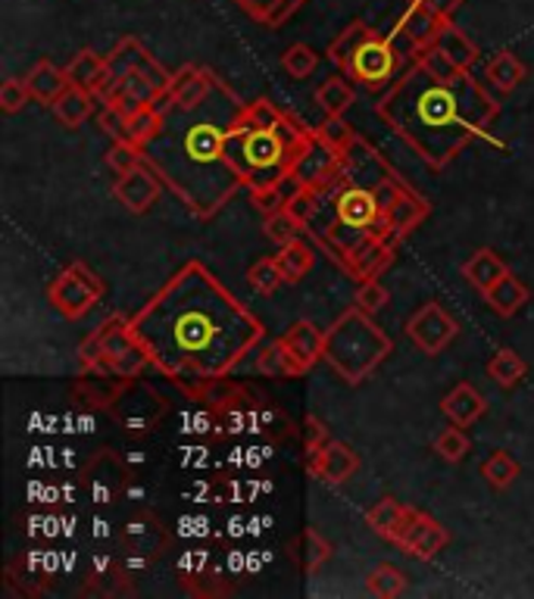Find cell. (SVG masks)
<instances>
[{
    "instance_id": "8992f818",
    "label": "cell",
    "mask_w": 534,
    "mask_h": 599,
    "mask_svg": "<svg viewBox=\"0 0 534 599\" xmlns=\"http://www.w3.org/2000/svg\"><path fill=\"white\" fill-rule=\"evenodd\" d=\"M103 297V281L85 263H69L48 288L51 306L66 319L88 316Z\"/></svg>"
},
{
    "instance_id": "11a10c76",
    "label": "cell",
    "mask_w": 534,
    "mask_h": 599,
    "mask_svg": "<svg viewBox=\"0 0 534 599\" xmlns=\"http://www.w3.org/2000/svg\"><path fill=\"white\" fill-rule=\"evenodd\" d=\"M281 116H284V110H279L276 103L269 98H256L254 103H247V110H244V119L256 128H276L281 123Z\"/></svg>"
},
{
    "instance_id": "8d00e7d4",
    "label": "cell",
    "mask_w": 534,
    "mask_h": 599,
    "mask_svg": "<svg viewBox=\"0 0 534 599\" xmlns=\"http://www.w3.org/2000/svg\"><path fill=\"white\" fill-rule=\"evenodd\" d=\"M316 103L322 106L326 116H344V113L356 103L354 85H351L344 75H331V78H326V81L316 88Z\"/></svg>"
},
{
    "instance_id": "c3c4849f",
    "label": "cell",
    "mask_w": 534,
    "mask_h": 599,
    "mask_svg": "<svg viewBox=\"0 0 534 599\" xmlns=\"http://www.w3.org/2000/svg\"><path fill=\"white\" fill-rule=\"evenodd\" d=\"M281 66H284V73L291 75V78H309V75L316 73V66H319V53L309 48V44H294V48H288L281 53Z\"/></svg>"
},
{
    "instance_id": "003e7915",
    "label": "cell",
    "mask_w": 534,
    "mask_h": 599,
    "mask_svg": "<svg viewBox=\"0 0 534 599\" xmlns=\"http://www.w3.org/2000/svg\"><path fill=\"white\" fill-rule=\"evenodd\" d=\"M419 515H422L419 509H409V506H404V512H400V519H397V524H394V531H391V537H387V540H391V544H400V537L407 534L409 524L416 522Z\"/></svg>"
},
{
    "instance_id": "816d5d0a",
    "label": "cell",
    "mask_w": 534,
    "mask_h": 599,
    "mask_svg": "<svg viewBox=\"0 0 534 599\" xmlns=\"http://www.w3.org/2000/svg\"><path fill=\"white\" fill-rule=\"evenodd\" d=\"M160 128H163V119L153 113L151 106H141L135 116H128V135H131V141L138 148H148L153 138L160 135Z\"/></svg>"
},
{
    "instance_id": "9a60e30c",
    "label": "cell",
    "mask_w": 534,
    "mask_h": 599,
    "mask_svg": "<svg viewBox=\"0 0 534 599\" xmlns=\"http://www.w3.org/2000/svg\"><path fill=\"white\" fill-rule=\"evenodd\" d=\"M128 378L116 374L113 369H85L78 374L76 384V397L94 409H113V403L119 397V391L126 387Z\"/></svg>"
},
{
    "instance_id": "e7e4bbea",
    "label": "cell",
    "mask_w": 534,
    "mask_h": 599,
    "mask_svg": "<svg viewBox=\"0 0 534 599\" xmlns=\"http://www.w3.org/2000/svg\"><path fill=\"white\" fill-rule=\"evenodd\" d=\"M409 3H419V7L432 10L437 16H444V20H454V13L462 7V0H409Z\"/></svg>"
},
{
    "instance_id": "d590c367",
    "label": "cell",
    "mask_w": 534,
    "mask_h": 599,
    "mask_svg": "<svg viewBox=\"0 0 534 599\" xmlns=\"http://www.w3.org/2000/svg\"><path fill=\"white\" fill-rule=\"evenodd\" d=\"M256 372L263 378H301L306 374V369L291 356V349L279 341H272L269 347H263L259 359H256Z\"/></svg>"
},
{
    "instance_id": "ba28073f",
    "label": "cell",
    "mask_w": 534,
    "mask_h": 599,
    "mask_svg": "<svg viewBox=\"0 0 534 599\" xmlns=\"http://www.w3.org/2000/svg\"><path fill=\"white\" fill-rule=\"evenodd\" d=\"M110 412L116 416V422L123 424L131 437H141V434H151L153 428L160 424L163 412H166V403L144 381L128 378L126 387L119 391V397H116Z\"/></svg>"
},
{
    "instance_id": "4316f807",
    "label": "cell",
    "mask_w": 534,
    "mask_h": 599,
    "mask_svg": "<svg viewBox=\"0 0 534 599\" xmlns=\"http://www.w3.org/2000/svg\"><path fill=\"white\" fill-rule=\"evenodd\" d=\"M507 263L494 253L491 247H482L475 250L466 263H462V278L479 291V294H484V291H491L504 275H507Z\"/></svg>"
},
{
    "instance_id": "b9f144b4",
    "label": "cell",
    "mask_w": 534,
    "mask_h": 599,
    "mask_svg": "<svg viewBox=\"0 0 534 599\" xmlns=\"http://www.w3.org/2000/svg\"><path fill=\"white\" fill-rule=\"evenodd\" d=\"M366 590L379 599L400 597L407 590V574L394 569V565H379V569L366 574Z\"/></svg>"
},
{
    "instance_id": "6f0895ef",
    "label": "cell",
    "mask_w": 534,
    "mask_h": 599,
    "mask_svg": "<svg viewBox=\"0 0 534 599\" xmlns=\"http://www.w3.org/2000/svg\"><path fill=\"white\" fill-rule=\"evenodd\" d=\"M319 206H322V200H319V194H316L313 188H304L301 194H294V197L288 200V206H284V209H288L291 216H297V219H301V222H304V225H309V222H313V219H316Z\"/></svg>"
},
{
    "instance_id": "f6af8a7d",
    "label": "cell",
    "mask_w": 534,
    "mask_h": 599,
    "mask_svg": "<svg viewBox=\"0 0 534 599\" xmlns=\"http://www.w3.org/2000/svg\"><path fill=\"white\" fill-rule=\"evenodd\" d=\"M432 449L444 459V462L457 466V462L466 459V453H469V437H466V431H462L459 424L450 422V428H444V431L434 437Z\"/></svg>"
},
{
    "instance_id": "30bf717a",
    "label": "cell",
    "mask_w": 534,
    "mask_h": 599,
    "mask_svg": "<svg viewBox=\"0 0 534 599\" xmlns=\"http://www.w3.org/2000/svg\"><path fill=\"white\" fill-rule=\"evenodd\" d=\"M407 334L409 341L422 349L425 356H437V353H444V349L454 344V337L459 334V324L457 319H450L444 313V306L437 300H429L425 306H419L409 316Z\"/></svg>"
},
{
    "instance_id": "1f68e13d",
    "label": "cell",
    "mask_w": 534,
    "mask_h": 599,
    "mask_svg": "<svg viewBox=\"0 0 534 599\" xmlns=\"http://www.w3.org/2000/svg\"><path fill=\"white\" fill-rule=\"evenodd\" d=\"M437 48L444 50L454 63H457L459 69H472L475 66V60L482 56V50H479V44L459 28V25H454V20L450 23H444V28H441V35H437V41H434Z\"/></svg>"
},
{
    "instance_id": "6da1fadb",
    "label": "cell",
    "mask_w": 534,
    "mask_h": 599,
    "mask_svg": "<svg viewBox=\"0 0 534 599\" xmlns=\"http://www.w3.org/2000/svg\"><path fill=\"white\" fill-rule=\"evenodd\" d=\"M128 324L151 366L191 397L234 372L266 337V324L198 259L185 263Z\"/></svg>"
},
{
    "instance_id": "8fae6325",
    "label": "cell",
    "mask_w": 534,
    "mask_h": 599,
    "mask_svg": "<svg viewBox=\"0 0 534 599\" xmlns=\"http://www.w3.org/2000/svg\"><path fill=\"white\" fill-rule=\"evenodd\" d=\"M341 169L347 175V184H359V188H369V191H376L387 178H397L394 166H387L382 153L359 135L341 150Z\"/></svg>"
},
{
    "instance_id": "484cf974",
    "label": "cell",
    "mask_w": 534,
    "mask_h": 599,
    "mask_svg": "<svg viewBox=\"0 0 534 599\" xmlns=\"http://www.w3.org/2000/svg\"><path fill=\"white\" fill-rule=\"evenodd\" d=\"M26 85L28 91H31V100H38V103H44V106H53V100L60 98L73 81H69L66 69H60L56 63H51V60H38V63L28 69Z\"/></svg>"
},
{
    "instance_id": "5bb4252c",
    "label": "cell",
    "mask_w": 534,
    "mask_h": 599,
    "mask_svg": "<svg viewBox=\"0 0 534 599\" xmlns=\"http://www.w3.org/2000/svg\"><path fill=\"white\" fill-rule=\"evenodd\" d=\"M163 188H166V184H163V178H160V175L153 173L151 166L144 163V166H138L135 173H126L116 178V184H113V197L119 200L128 213L141 216V213H148L153 203L160 200Z\"/></svg>"
},
{
    "instance_id": "2e32d148",
    "label": "cell",
    "mask_w": 534,
    "mask_h": 599,
    "mask_svg": "<svg viewBox=\"0 0 534 599\" xmlns=\"http://www.w3.org/2000/svg\"><path fill=\"white\" fill-rule=\"evenodd\" d=\"M123 544H126L131 556H141L148 562V559H156V556L166 552V547H169V531L156 522L153 515H138V519H131L126 524Z\"/></svg>"
},
{
    "instance_id": "60d3db41",
    "label": "cell",
    "mask_w": 534,
    "mask_h": 599,
    "mask_svg": "<svg viewBox=\"0 0 534 599\" xmlns=\"http://www.w3.org/2000/svg\"><path fill=\"white\" fill-rule=\"evenodd\" d=\"M482 477L494 490H507L509 484L519 477V462L509 456L507 449H494L482 466Z\"/></svg>"
},
{
    "instance_id": "4fadbf2b",
    "label": "cell",
    "mask_w": 534,
    "mask_h": 599,
    "mask_svg": "<svg viewBox=\"0 0 534 599\" xmlns=\"http://www.w3.org/2000/svg\"><path fill=\"white\" fill-rule=\"evenodd\" d=\"M306 472L326 484H344L359 472V453L341 441H329L322 449L306 453Z\"/></svg>"
},
{
    "instance_id": "ac0fdd59",
    "label": "cell",
    "mask_w": 534,
    "mask_h": 599,
    "mask_svg": "<svg viewBox=\"0 0 534 599\" xmlns=\"http://www.w3.org/2000/svg\"><path fill=\"white\" fill-rule=\"evenodd\" d=\"M341 166V150L329 148L319 135L309 141V148L297 156V163L291 166V173L304 181L306 188H316L319 181H326L334 169Z\"/></svg>"
},
{
    "instance_id": "ffe728a7",
    "label": "cell",
    "mask_w": 534,
    "mask_h": 599,
    "mask_svg": "<svg viewBox=\"0 0 534 599\" xmlns=\"http://www.w3.org/2000/svg\"><path fill=\"white\" fill-rule=\"evenodd\" d=\"M391 263H394V244L376 241V238H366V241L344 259V269L354 275L356 281H372V278H382V272Z\"/></svg>"
},
{
    "instance_id": "6125c7cd",
    "label": "cell",
    "mask_w": 534,
    "mask_h": 599,
    "mask_svg": "<svg viewBox=\"0 0 534 599\" xmlns=\"http://www.w3.org/2000/svg\"><path fill=\"white\" fill-rule=\"evenodd\" d=\"M254 23L266 25L272 20V13L281 7V0H234Z\"/></svg>"
},
{
    "instance_id": "7bdbcfd3",
    "label": "cell",
    "mask_w": 534,
    "mask_h": 599,
    "mask_svg": "<svg viewBox=\"0 0 534 599\" xmlns=\"http://www.w3.org/2000/svg\"><path fill=\"white\" fill-rule=\"evenodd\" d=\"M412 63H419L425 73L434 75V78H444V81H450V78H457L459 73H466V69H459L457 63H454L444 50L437 48V44L412 48Z\"/></svg>"
},
{
    "instance_id": "94428289",
    "label": "cell",
    "mask_w": 534,
    "mask_h": 599,
    "mask_svg": "<svg viewBox=\"0 0 534 599\" xmlns=\"http://www.w3.org/2000/svg\"><path fill=\"white\" fill-rule=\"evenodd\" d=\"M329 428L326 422H319L316 416H306L304 419V449L306 453H316V449H322L329 444Z\"/></svg>"
},
{
    "instance_id": "d6986e66",
    "label": "cell",
    "mask_w": 534,
    "mask_h": 599,
    "mask_svg": "<svg viewBox=\"0 0 534 599\" xmlns=\"http://www.w3.org/2000/svg\"><path fill=\"white\" fill-rule=\"evenodd\" d=\"M331 203H334V219L356 225V228H369L372 219L382 216V209H379V203H376V191L359 188V184H347Z\"/></svg>"
},
{
    "instance_id": "f546056e",
    "label": "cell",
    "mask_w": 534,
    "mask_h": 599,
    "mask_svg": "<svg viewBox=\"0 0 534 599\" xmlns=\"http://www.w3.org/2000/svg\"><path fill=\"white\" fill-rule=\"evenodd\" d=\"M94 106H98V100H94L91 91L69 85L60 98L53 100L51 110H53V116H56V123L66 125V128H78V125H85L88 119H91Z\"/></svg>"
},
{
    "instance_id": "74e56055",
    "label": "cell",
    "mask_w": 534,
    "mask_h": 599,
    "mask_svg": "<svg viewBox=\"0 0 534 599\" xmlns=\"http://www.w3.org/2000/svg\"><path fill=\"white\" fill-rule=\"evenodd\" d=\"M369 238V231L366 228H356V225L341 222V219H334L331 225H326V231L319 234V241L331 250V256L344 266V259L354 253L363 241Z\"/></svg>"
},
{
    "instance_id": "4dcf8cb0",
    "label": "cell",
    "mask_w": 534,
    "mask_h": 599,
    "mask_svg": "<svg viewBox=\"0 0 534 599\" xmlns=\"http://www.w3.org/2000/svg\"><path fill=\"white\" fill-rule=\"evenodd\" d=\"M484 75H487V81H491L500 94H509V91H516V88L525 81L529 69H525V63H522L516 53L500 50V53H494V56L487 60Z\"/></svg>"
},
{
    "instance_id": "f1b7e54d",
    "label": "cell",
    "mask_w": 534,
    "mask_h": 599,
    "mask_svg": "<svg viewBox=\"0 0 534 599\" xmlns=\"http://www.w3.org/2000/svg\"><path fill=\"white\" fill-rule=\"evenodd\" d=\"M291 559H294V565L301 569V572L313 574L319 572L326 562L331 559V544L316 531V527H306L301 531L294 540H291Z\"/></svg>"
},
{
    "instance_id": "7c38bea8",
    "label": "cell",
    "mask_w": 534,
    "mask_h": 599,
    "mask_svg": "<svg viewBox=\"0 0 534 599\" xmlns=\"http://www.w3.org/2000/svg\"><path fill=\"white\" fill-rule=\"evenodd\" d=\"M106 66H110V73L113 75H126V73L148 75L156 91H169V85H173V73H169V69H163V63H160V60H153L151 53H148V48H144L138 38H131V35H126L116 48L106 53Z\"/></svg>"
},
{
    "instance_id": "5b68a950",
    "label": "cell",
    "mask_w": 534,
    "mask_h": 599,
    "mask_svg": "<svg viewBox=\"0 0 534 599\" xmlns=\"http://www.w3.org/2000/svg\"><path fill=\"white\" fill-rule=\"evenodd\" d=\"M391 337L372 322V316L351 306L326 328L322 362H329L341 381L363 384L391 356Z\"/></svg>"
},
{
    "instance_id": "83f0119b",
    "label": "cell",
    "mask_w": 534,
    "mask_h": 599,
    "mask_svg": "<svg viewBox=\"0 0 534 599\" xmlns=\"http://www.w3.org/2000/svg\"><path fill=\"white\" fill-rule=\"evenodd\" d=\"M484 303L500 316V319H509V316H516L525 303H529V297H532V291L525 288V281L522 278H516L512 272H507L491 291H484L482 294Z\"/></svg>"
},
{
    "instance_id": "7402d4cb",
    "label": "cell",
    "mask_w": 534,
    "mask_h": 599,
    "mask_svg": "<svg viewBox=\"0 0 534 599\" xmlns=\"http://www.w3.org/2000/svg\"><path fill=\"white\" fill-rule=\"evenodd\" d=\"M281 344L291 349V356L304 366L306 372L322 362V347H326V331H319L309 319L294 322L284 334H281Z\"/></svg>"
},
{
    "instance_id": "ab89813d",
    "label": "cell",
    "mask_w": 534,
    "mask_h": 599,
    "mask_svg": "<svg viewBox=\"0 0 534 599\" xmlns=\"http://www.w3.org/2000/svg\"><path fill=\"white\" fill-rule=\"evenodd\" d=\"M376 28L363 23V20H354L351 25L341 28V35L329 44V60L338 66V69H347V63L354 60V53L359 50V44L372 35Z\"/></svg>"
},
{
    "instance_id": "e0dca14e",
    "label": "cell",
    "mask_w": 534,
    "mask_h": 599,
    "mask_svg": "<svg viewBox=\"0 0 534 599\" xmlns=\"http://www.w3.org/2000/svg\"><path fill=\"white\" fill-rule=\"evenodd\" d=\"M216 85H219V75L209 73L206 66H194V63H188V66H181L178 73H173L169 94L176 98V106L191 110V106L204 103V100L216 91Z\"/></svg>"
},
{
    "instance_id": "52a82bcc",
    "label": "cell",
    "mask_w": 534,
    "mask_h": 599,
    "mask_svg": "<svg viewBox=\"0 0 534 599\" xmlns=\"http://www.w3.org/2000/svg\"><path fill=\"white\" fill-rule=\"evenodd\" d=\"M344 73L351 75V81L369 88V91H382L387 85H394L397 75H400V53H397V48L384 35L372 31L359 44V50H356L354 60L347 63Z\"/></svg>"
},
{
    "instance_id": "7dc6e473",
    "label": "cell",
    "mask_w": 534,
    "mask_h": 599,
    "mask_svg": "<svg viewBox=\"0 0 534 599\" xmlns=\"http://www.w3.org/2000/svg\"><path fill=\"white\" fill-rule=\"evenodd\" d=\"M148 156H144V148H138L135 141H113V148L106 153V166L116 175L135 173L138 166H144Z\"/></svg>"
},
{
    "instance_id": "277c9868",
    "label": "cell",
    "mask_w": 534,
    "mask_h": 599,
    "mask_svg": "<svg viewBox=\"0 0 534 599\" xmlns=\"http://www.w3.org/2000/svg\"><path fill=\"white\" fill-rule=\"evenodd\" d=\"M313 138H316V128H306L291 113H284L276 128H256L241 116V123L231 128L226 141V153H229L231 169L254 194L259 188L279 184Z\"/></svg>"
},
{
    "instance_id": "9f6ffc18",
    "label": "cell",
    "mask_w": 534,
    "mask_h": 599,
    "mask_svg": "<svg viewBox=\"0 0 534 599\" xmlns=\"http://www.w3.org/2000/svg\"><path fill=\"white\" fill-rule=\"evenodd\" d=\"M28 100H31V91H28V85L23 78H7L0 85V110L3 113H20Z\"/></svg>"
},
{
    "instance_id": "d4e9b609",
    "label": "cell",
    "mask_w": 534,
    "mask_h": 599,
    "mask_svg": "<svg viewBox=\"0 0 534 599\" xmlns=\"http://www.w3.org/2000/svg\"><path fill=\"white\" fill-rule=\"evenodd\" d=\"M429 213H432V203L407 188L400 197L391 203V209L384 213L391 228H394V241H404L412 228H419V225L429 219Z\"/></svg>"
},
{
    "instance_id": "7a4b0ae2",
    "label": "cell",
    "mask_w": 534,
    "mask_h": 599,
    "mask_svg": "<svg viewBox=\"0 0 534 599\" xmlns=\"http://www.w3.org/2000/svg\"><path fill=\"white\" fill-rule=\"evenodd\" d=\"M244 110L247 103L219 78L204 103L191 110L176 106L163 119L160 135L144 148L148 166L201 219H213L234 191L244 188L226 153L231 128L241 123Z\"/></svg>"
},
{
    "instance_id": "f5cc1de1",
    "label": "cell",
    "mask_w": 534,
    "mask_h": 599,
    "mask_svg": "<svg viewBox=\"0 0 534 599\" xmlns=\"http://www.w3.org/2000/svg\"><path fill=\"white\" fill-rule=\"evenodd\" d=\"M387 300H391L387 288H384L379 278H372V281H359V288H356L354 294V306H359V309L369 313V316H376L379 309L387 306Z\"/></svg>"
},
{
    "instance_id": "bcb514c9",
    "label": "cell",
    "mask_w": 534,
    "mask_h": 599,
    "mask_svg": "<svg viewBox=\"0 0 534 599\" xmlns=\"http://www.w3.org/2000/svg\"><path fill=\"white\" fill-rule=\"evenodd\" d=\"M266 238L269 241H276L279 247L284 244H291V241H297L301 234H304L306 225L297 219V216H291L288 209H279V213H272V216H266Z\"/></svg>"
},
{
    "instance_id": "3957f363",
    "label": "cell",
    "mask_w": 534,
    "mask_h": 599,
    "mask_svg": "<svg viewBox=\"0 0 534 599\" xmlns=\"http://www.w3.org/2000/svg\"><path fill=\"white\" fill-rule=\"evenodd\" d=\"M376 113L434 173L447 169L479 138L500 144L487 131L500 103L472 73L444 81L412 63L379 98Z\"/></svg>"
},
{
    "instance_id": "836d02e7",
    "label": "cell",
    "mask_w": 534,
    "mask_h": 599,
    "mask_svg": "<svg viewBox=\"0 0 534 599\" xmlns=\"http://www.w3.org/2000/svg\"><path fill=\"white\" fill-rule=\"evenodd\" d=\"M94 462L101 466V472L94 474V469H88V472H85L88 487H91V499H94V502H101V506H113L116 497L126 490L128 474H116V477H110V472H106V469H110V462H113V453H110V449H103V456H98Z\"/></svg>"
},
{
    "instance_id": "ee69618b",
    "label": "cell",
    "mask_w": 534,
    "mask_h": 599,
    "mask_svg": "<svg viewBox=\"0 0 534 599\" xmlns=\"http://www.w3.org/2000/svg\"><path fill=\"white\" fill-rule=\"evenodd\" d=\"M198 399H204L206 406H209V412H219V409H226L231 403H244V387L234 384L229 374H223V378H213Z\"/></svg>"
},
{
    "instance_id": "681fc988",
    "label": "cell",
    "mask_w": 534,
    "mask_h": 599,
    "mask_svg": "<svg viewBox=\"0 0 534 599\" xmlns=\"http://www.w3.org/2000/svg\"><path fill=\"white\" fill-rule=\"evenodd\" d=\"M400 512H404V506L397 502L394 497H384L379 499L369 512H366V524L379 534V537H391V531H394V524L400 519Z\"/></svg>"
},
{
    "instance_id": "680465c9",
    "label": "cell",
    "mask_w": 534,
    "mask_h": 599,
    "mask_svg": "<svg viewBox=\"0 0 534 599\" xmlns=\"http://www.w3.org/2000/svg\"><path fill=\"white\" fill-rule=\"evenodd\" d=\"M98 125H101L113 141H131V135H128V116L126 113H119L113 103H110V106H101Z\"/></svg>"
},
{
    "instance_id": "db71d44e",
    "label": "cell",
    "mask_w": 534,
    "mask_h": 599,
    "mask_svg": "<svg viewBox=\"0 0 534 599\" xmlns=\"http://www.w3.org/2000/svg\"><path fill=\"white\" fill-rule=\"evenodd\" d=\"M316 135L334 150H344L356 138V131L344 123V116H326L322 123L316 125Z\"/></svg>"
},
{
    "instance_id": "9c48e42d",
    "label": "cell",
    "mask_w": 534,
    "mask_h": 599,
    "mask_svg": "<svg viewBox=\"0 0 534 599\" xmlns=\"http://www.w3.org/2000/svg\"><path fill=\"white\" fill-rule=\"evenodd\" d=\"M103 337V366L113 369L123 378H141V372L151 366L148 349L141 347V341L131 334V324L126 316H110L101 324Z\"/></svg>"
},
{
    "instance_id": "cb8c5ba5",
    "label": "cell",
    "mask_w": 534,
    "mask_h": 599,
    "mask_svg": "<svg viewBox=\"0 0 534 599\" xmlns=\"http://www.w3.org/2000/svg\"><path fill=\"white\" fill-rule=\"evenodd\" d=\"M441 412L454 424H459V428H469V424H475L487 412V403L469 381H459L457 387L441 399Z\"/></svg>"
},
{
    "instance_id": "91938a15",
    "label": "cell",
    "mask_w": 534,
    "mask_h": 599,
    "mask_svg": "<svg viewBox=\"0 0 534 599\" xmlns=\"http://www.w3.org/2000/svg\"><path fill=\"white\" fill-rule=\"evenodd\" d=\"M78 362H81V369H103L101 328H98V331H91V334L78 344Z\"/></svg>"
},
{
    "instance_id": "03108f58",
    "label": "cell",
    "mask_w": 534,
    "mask_h": 599,
    "mask_svg": "<svg viewBox=\"0 0 534 599\" xmlns=\"http://www.w3.org/2000/svg\"><path fill=\"white\" fill-rule=\"evenodd\" d=\"M306 3H309V0H281V7L272 13V20L266 23V28H279V25H284L301 7H306Z\"/></svg>"
},
{
    "instance_id": "f35d334b",
    "label": "cell",
    "mask_w": 534,
    "mask_h": 599,
    "mask_svg": "<svg viewBox=\"0 0 534 599\" xmlns=\"http://www.w3.org/2000/svg\"><path fill=\"white\" fill-rule=\"evenodd\" d=\"M529 374V366H525V359L516 353V349L500 347L491 359H487V378L494 381V384H500V387H516L522 378Z\"/></svg>"
},
{
    "instance_id": "e575fe53",
    "label": "cell",
    "mask_w": 534,
    "mask_h": 599,
    "mask_svg": "<svg viewBox=\"0 0 534 599\" xmlns=\"http://www.w3.org/2000/svg\"><path fill=\"white\" fill-rule=\"evenodd\" d=\"M110 73V66H106V56H101L98 50L91 48H81L69 60V66H66V75H69V81L76 85V88H85V91H94V85L103 81Z\"/></svg>"
},
{
    "instance_id": "44dd1931",
    "label": "cell",
    "mask_w": 534,
    "mask_h": 599,
    "mask_svg": "<svg viewBox=\"0 0 534 599\" xmlns=\"http://www.w3.org/2000/svg\"><path fill=\"white\" fill-rule=\"evenodd\" d=\"M450 540V534H447V527L441 522H434L432 515H419L416 522L409 524V531L400 537V544L397 547H404L409 556H416V559H432L437 556L444 544Z\"/></svg>"
},
{
    "instance_id": "f907efd6",
    "label": "cell",
    "mask_w": 534,
    "mask_h": 599,
    "mask_svg": "<svg viewBox=\"0 0 534 599\" xmlns=\"http://www.w3.org/2000/svg\"><path fill=\"white\" fill-rule=\"evenodd\" d=\"M247 281L254 284L259 294H276L281 284H284L276 256H263V259H256L254 266L247 269Z\"/></svg>"
},
{
    "instance_id": "603a6c76",
    "label": "cell",
    "mask_w": 534,
    "mask_h": 599,
    "mask_svg": "<svg viewBox=\"0 0 534 599\" xmlns=\"http://www.w3.org/2000/svg\"><path fill=\"white\" fill-rule=\"evenodd\" d=\"M444 23H450V20L437 16V13L425 10V7H419V3H407L404 16L397 20V31L407 38L412 48H429V44L437 41V35H441Z\"/></svg>"
},
{
    "instance_id": "be15d7a7",
    "label": "cell",
    "mask_w": 534,
    "mask_h": 599,
    "mask_svg": "<svg viewBox=\"0 0 534 599\" xmlns=\"http://www.w3.org/2000/svg\"><path fill=\"white\" fill-rule=\"evenodd\" d=\"M254 206L263 213V216H272V213H279L284 209V197H281L279 184H272V188H259L254 191Z\"/></svg>"
},
{
    "instance_id": "d6a6232c",
    "label": "cell",
    "mask_w": 534,
    "mask_h": 599,
    "mask_svg": "<svg viewBox=\"0 0 534 599\" xmlns=\"http://www.w3.org/2000/svg\"><path fill=\"white\" fill-rule=\"evenodd\" d=\"M276 263H279L284 284H301L306 275H309V269L316 266V250L297 238V241L284 244V247L276 253Z\"/></svg>"
}]
</instances>
